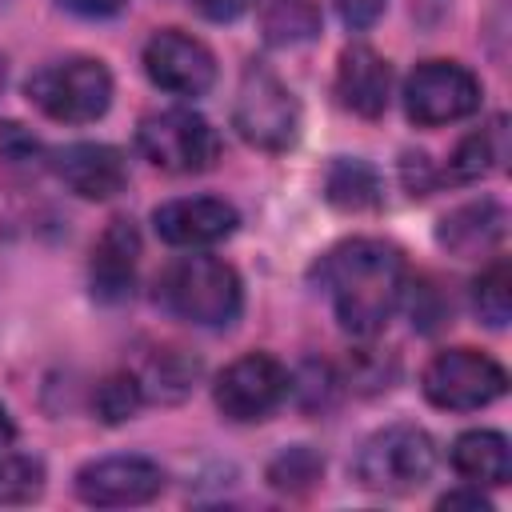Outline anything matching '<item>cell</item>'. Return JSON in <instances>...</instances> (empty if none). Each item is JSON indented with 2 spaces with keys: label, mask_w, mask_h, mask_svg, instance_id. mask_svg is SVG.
I'll list each match as a JSON object with an SVG mask.
<instances>
[{
  "label": "cell",
  "mask_w": 512,
  "mask_h": 512,
  "mask_svg": "<svg viewBox=\"0 0 512 512\" xmlns=\"http://www.w3.org/2000/svg\"><path fill=\"white\" fill-rule=\"evenodd\" d=\"M136 264H140V232H136V224L124 220V216L108 220V228L92 244V260H88L92 296L104 300V304L128 300L132 284H136Z\"/></svg>",
  "instance_id": "obj_13"
},
{
  "label": "cell",
  "mask_w": 512,
  "mask_h": 512,
  "mask_svg": "<svg viewBox=\"0 0 512 512\" xmlns=\"http://www.w3.org/2000/svg\"><path fill=\"white\" fill-rule=\"evenodd\" d=\"M24 92L56 124H92L112 104V72L92 56H68L40 64Z\"/></svg>",
  "instance_id": "obj_3"
},
{
  "label": "cell",
  "mask_w": 512,
  "mask_h": 512,
  "mask_svg": "<svg viewBox=\"0 0 512 512\" xmlns=\"http://www.w3.org/2000/svg\"><path fill=\"white\" fill-rule=\"evenodd\" d=\"M504 208L496 200H472V204H460L452 208L440 224H436V244L460 260L468 256H488L500 240H504Z\"/></svg>",
  "instance_id": "obj_16"
},
{
  "label": "cell",
  "mask_w": 512,
  "mask_h": 512,
  "mask_svg": "<svg viewBox=\"0 0 512 512\" xmlns=\"http://www.w3.org/2000/svg\"><path fill=\"white\" fill-rule=\"evenodd\" d=\"M324 196L340 212H368V208H380V180H376L372 164L340 156V160H332V168L324 176Z\"/></svg>",
  "instance_id": "obj_19"
},
{
  "label": "cell",
  "mask_w": 512,
  "mask_h": 512,
  "mask_svg": "<svg viewBox=\"0 0 512 512\" xmlns=\"http://www.w3.org/2000/svg\"><path fill=\"white\" fill-rule=\"evenodd\" d=\"M316 272L340 328L352 336H376L392 320L408 284V264L400 248L376 236H352L336 244Z\"/></svg>",
  "instance_id": "obj_1"
},
{
  "label": "cell",
  "mask_w": 512,
  "mask_h": 512,
  "mask_svg": "<svg viewBox=\"0 0 512 512\" xmlns=\"http://www.w3.org/2000/svg\"><path fill=\"white\" fill-rule=\"evenodd\" d=\"M44 488V464L20 452H0V504H24L40 496Z\"/></svg>",
  "instance_id": "obj_25"
},
{
  "label": "cell",
  "mask_w": 512,
  "mask_h": 512,
  "mask_svg": "<svg viewBox=\"0 0 512 512\" xmlns=\"http://www.w3.org/2000/svg\"><path fill=\"white\" fill-rule=\"evenodd\" d=\"M156 304L188 324L224 328L240 316L244 288L228 260L220 256H180L156 280Z\"/></svg>",
  "instance_id": "obj_2"
},
{
  "label": "cell",
  "mask_w": 512,
  "mask_h": 512,
  "mask_svg": "<svg viewBox=\"0 0 512 512\" xmlns=\"http://www.w3.org/2000/svg\"><path fill=\"white\" fill-rule=\"evenodd\" d=\"M156 236L172 248H212L228 240L240 224L236 208L220 196H180L152 212Z\"/></svg>",
  "instance_id": "obj_12"
},
{
  "label": "cell",
  "mask_w": 512,
  "mask_h": 512,
  "mask_svg": "<svg viewBox=\"0 0 512 512\" xmlns=\"http://www.w3.org/2000/svg\"><path fill=\"white\" fill-rule=\"evenodd\" d=\"M12 440H16V424H12L8 408L0 404V452H8V448H12Z\"/></svg>",
  "instance_id": "obj_30"
},
{
  "label": "cell",
  "mask_w": 512,
  "mask_h": 512,
  "mask_svg": "<svg viewBox=\"0 0 512 512\" xmlns=\"http://www.w3.org/2000/svg\"><path fill=\"white\" fill-rule=\"evenodd\" d=\"M448 460H452L456 476L468 480V484H476V488H480V484L496 488V484H508V476H512V452H508V440H504L500 432H492V428L460 432V436L452 440Z\"/></svg>",
  "instance_id": "obj_17"
},
{
  "label": "cell",
  "mask_w": 512,
  "mask_h": 512,
  "mask_svg": "<svg viewBox=\"0 0 512 512\" xmlns=\"http://www.w3.org/2000/svg\"><path fill=\"white\" fill-rule=\"evenodd\" d=\"M472 308L488 328H504L512 320V268L504 256L488 260V268L472 280Z\"/></svg>",
  "instance_id": "obj_22"
},
{
  "label": "cell",
  "mask_w": 512,
  "mask_h": 512,
  "mask_svg": "<svg viewBox=\"0 0 512 512\" xmlns=\"http://www.w3.org/2000/svg\"><path fill=\"white\" fill-rule=\"evenodd\" d=\"M388 96H392L388 60L368 44L344 48L340 60H336V100H340V108H348L352 116L376 120V116H384Z\"/></svg>",
  "instance_id": "obj_14"
},
{
  "label": "cell",
  "mask_w": 512,
  "mask_h": 512,
  "mask_svg": "<svg viewBox=\"0 0 512 512\" xmlns=\"http://www.w3.org/2000/svg\"><path fill=\"white\" fill-rule=\"evenodd\" d=\"M0 92H4V60H0Z\"/></svg>",
  "instance_id": "obj_31"
},
{
  "label": "cell",
  "mask_w": 512,
  "mask_h": 512,
  "mask_svg": "<svg viewBox=\"0 0 512 512\" xmlns=\"http://www.w3.org/2000/svg\"><path fill=\"white\" fill-rule=\"evenodd\" d=\"M420 388L444 412H476L504 396L508 372L480 348H444L424 364Z\"/></svg>",
  "instance_id": "obj_7"
},
{
  "label": "cell",
  "mask_w": 512,
  "mask_h": 512,
  "mask_svg": "<svg viewBox=\"0 0 512 512\" xmlns=\"http://www.w3.org/2000/svg\"><path fill=\"white\" fill-rule=\"evenodd\" d=\"M288 388H292V376H288V368L276 356H268V352H244L240 360H232L216 376L212 400H216V408L228 420L252 424V420L272 416L284 404Z\"/></svg>",
  "instance_id": "obj_9"
},
{
  "label": "cell",
  "mask_w": 512,
  "mask_h": 512,
  "mask_svg": "<svg viewBox=\"0 0 512 512\" xmlns=\"http://www.w3.org/2000/svg\"><path fill=\"white\" fill-rule=\"evenodd\" d=\"M144 72L168 96H204L216 84V56L204 40L180 28H160L144 44Z\"/></svg>",
  "instance_id": "obj_10"
},
{
  "label": "cell",
  "mask_w": 512,
  "mask_h": 512,
  "mask_svg": "<svg viewBox=\"0 0 512 512\" xmlns=\"http://www.w3.org/2000/svg\"><path fill=\"white\" fill-rule=\"evenodd\" d=\"M440 508H476V512H492V504L480 496V488H464V492H444L440 496Z\"/></svg>",
  "instance_id": "obj_29"
},
{
  "label": "cell",
  "mask_w": 512,
  "mask_h": 512,
  "mask_svg": "<svg viewBox=\"0 0 512 512\" xmlns=\"http://www.w3.org/2000/svg\"><path fill=\"white\" fill-rule=\"evenodd\" d=\"M136 148L140 156L172 176H192V172H208L220 160V136L216 128L192 112V108H164V112H148L136 128Z\"/></svg>",
  "instance_id": "obj_6"
},
{
  "label": "cell",
  "mask_w": 512,
  "mask_h": 512,
  "mask_svg": "<svg viewBox=\"0 0 512 512\" xmlns=\"http://www.w3.org/2000/svg\"><path fill=\"white\" fill-rule=\"evenodd\" d=\"M164 472L148 456H104L76 472V496L92 508H132L156 500Z\"/></svg>",
  "instance_id": "obj_11"
},
{
  "label": "cell",
  "mask_w": 512,
  "mask_h": 512,
  "mask_svg": "<svg viewBox=\"0 0 512 512\" xmlns=\"http://www.w3.org/2000/svg\"><path fill=\"white\" fill-rule=\"evenodd\" d=\"M60 8H68V12L84 16V20H108V16L124 12L128 0H60Z\"/></svg>",
  "instance_id": "obj_28"
},
{
  "label": "cell",
  "mask_w": 512,
  "mask_h": 512,
  "mask_svg": "<svg viewBox=\"0 0 512 512\" xmlns=\"http://www.w3.org/2000/svg\"><path fill=\"white\" fill-rule=\"evenodd\" d=\"M232 128L260 152H284L300 136V104L292 88L260 60H248L232 100Z\"/></svg>",
  "instance_id": "obj_4"
},
{
  "label": "cell",
  "mask_w": 512,
  "mask_h": 512,
  "mask_svg": "<svg viewBox=\"0 0 512 512\" xmlns=\"http://www.w3.org/2000/svg\"><path fill=\"white\" fill-rule=\"evenodd\" d=\"M436 468V444L416 424H388L372 432L356 452V480L380 496H408L428 484Z\"/></svg>",
  "instance_id": "obj_5"
},
{
  "label": "cell",
  "mask_w": 512,
  "mask_h": 512,
  "mask_svg": "<svg viewBox=\"0 0 512 512\" xmlns=\"http://www.w3.org/2000/svg\"><path fill=\"white\" fill-rule=\"evenodd\" d=\"M140 392H144V404L148 400H160V404H176L192 392L196 376H200V364L184 352V348H152L136 368H132Z\"/></svg>",
  "instance_id": "obj_18"
},
{
  "label": "cell",
  "mask_w": 512,
  "mask_h": 512,
  "mask_svg": "<svg viewBox=\"0 0 512 512\" xmlns=\"http://www.w3.org/2000/svg\"><path fill=\"white\" fill-rule=\"evenodd\" d=\"M480 108V80L456 60H424L404 80V112L420 128H440Z\"/></svg>",
  "instance_id": "obj_8"
},
{
  "label": "cell",
  "mask_w": 512,
  "mask_h": 512,
  "mask_svg": "<svg viewBox=\"0 0 512 512\" xmlns=\"http://www.w3.org/2000/svg\"><path fill=\"white\" fill-rule=\"evenodd\" d=\"M204 20H216V24H228V20H236V16H244L256 0H188Z\"/></svg>",
  "instance_id": "obj_27"
},
{
  "label": "cell",
  "mask_w": 512,
  "mask_h": 512,
  "mask_svg": "<svg viewBox=\"0 0 512 512\" xmlns=\"http://www.w3.org/2000/svg\"><path fill=\"white\" fill-rule=\"evenodd\" d=\"M140 404H144V392H140L132 368L112 372L108 380H100V384H96V396H92V408H96V416H100L104 424H124V420H132V416L140 412Z\"/></svg>",
  "instance_id": "obj_23"
},
{
  "label": "cell",
  "mask_w": 512,
  "mask_h": 512,
  "mask_svg": "<svg viewBox=\"0 0 512 512\" xmlns=\"http://www.w3.org/2000/svg\"><path fill=\"white\" fill-rule=\"evenodd\" d=\"M320 32V4L316 0H268L264 8V40L276 48L308 44Z\"/></svg>",
  "instance_id": "obj_21"
},
{
  "label": "cell",
  "mask_w": 512,
  "mask_h": 512,
  "mask_svg": "<svg viewBox=\"0 0 512 512\" xmlns=\"http://www.w3.org/2000/svg\"><path fill=\"white\" fill-rule=\"evenodd\" d=\"M500 160H504V120H492L488 128H476L456 144V152L448 156V180L456 184L480 180L492 168H500Z\"/></svg>",
  "instance_id": "obj_20"
},
{
  "label": "cell",
  "mask_w": 512,
  "mask_h": 512,
  "mask_svg": "<svg viewBox=\"0 0 512 512\" xmlns=\"http://www.w3.org/2000/svg\"><path fill=\"white\" fill-rule=\"evenodd\" d=\"M332 4H336L340 20H344L348 28H356V32L372 28V24L384 16V8H388V0H332Z\"/></svg>",
  "instance_id": "obj_26"
},
{
  "label": "cell",
  "mask_w": 512,
  "mask_h": 512,
  "mask_svg": "<svg viewBox=\"0 0 512 512\" xmlns=\"http://www.w3.org/2000/svg\"><path fill=\"white\" fill-rule=\"evenodd\" d=\"M324 472V460L308 448V444H296V448H284L272 464H268V484L276 492H308Z\"/></svg>",
  "instance_id": "obj_24"
},
{
  "label": "cell",
  "mask_w": 512,
  "mask_h": 512,
  "mask_svg": "<svg viewBox=\"0 0 512 512\" xmlns=\"http://www.w3.org/2000/svg\"><path fill=\"white\" fill-rule=\"evenodd\" d=\"M52 168L84 200H108V196L124 192V184H128V164L112 144H92V140L64 144L56 152Z\"/></svg>",
  "instance_id": "obj_15"
}]
</instances>
